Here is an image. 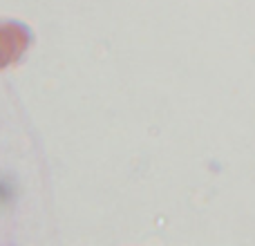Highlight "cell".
I'll return each instance as SVG.
<instances>
[{"label":"cell","mask_w":255,"mask_h":246,"mask_svg":"<svg viewBox=\"0 0 255 246\" xmlns=\"http://www.w3.org/2000/svg\"><path fill=\"white\" fill-rule=\"evenodd\" d=\"M31 45V34L25 25L13 20L0 22V70L20 61V56Z\"/></svg>","instance_id":"obj_1"}]
</instances>
